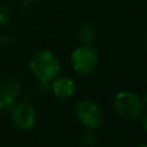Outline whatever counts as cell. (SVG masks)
<instances>
[{
    "mask_svg": "<svg viewBox=\"0 0 147 147\" xmlns=\"http://www.w3.org/2000/svg\"><path fill=\"white\" fill-rule=\"evenodd\" d=\"M78 37L79 39L85 42V44H91L95 40L96 38V31H95V28L92 26L91 24H85L83 26L79 28L78 30Z\"/></svg>",
    "mask_w": 147,
    "mask_h": 147,
    "instance_id": "ba28073f",
    "label": "cell"
},
{
    "mask_svg": "<svg viewBox=\"0 0 147 147\" xmlns=\"http://www.w3.org/2000/svg\"><path fill=\"white\" fill-rule=\"evenodd\" d=\"M144 103L140 98L129 91L119 92L114 99V109L116 114L125 121L136 119L142 111Z\"/></svg>",
    "mask_w": 147,
    "mask_h": 147,
    "instance_id": "7a4b0ae2",
    "label": "cell"
},
{
    "mask_svg": "<svg viewBox=\"0 0 147 147\" xmlns=\"http://www.w3.org/2000/svg\"><path fill=\"white\" fill-rule=\"evenodd\" d=\"M10 17H11L10 10L5 6H0V26L6 25L10 21Z\"/></svg>",
    "mask_w": 147,
    "mask_h": 147,
    "instance_id": "30bf717a",
    "label": "cell"
},
{
    "mask_svg": "<svg viewBox=\"0 0 147 147\" xmlns=\"http://www.w3.org/2000/svg\"><path fill=\"white\" fill-rule=\"evenodd\" d=\"M146 45H147V42H146Z\"/></svg>",
    "mask_w": 147,
    "mask_h": 147,
    "instance_id": "ac0fdd59",
    "label": "cell"
},
{
    "mask_svg": "<svg viewBox=\"0 0 147 147\" xmlns=\"http://www.w3.org/2000/svg\"><path fill=\"white\" fill-rule=\"evenodd\" d=\"M99 61L98 52L94 47L87 45L77 47L71 55V64L79 75H88L92 72Z\"/></svg>",
    "mask_w": 147,
    "mask_h": 147,
    "instance_id": "3957f363",
    "label": "cell"
},
{
    "mask_svg": "<svg viewBox=\"0 0 147 147\" xmlns=\"http://www.w3.org/2000/svg\"><path fill=\"white\" fill-rule=\"evenodd\" d=\"M10 116L14 125L20 130H29L36 123L34 108L28 102L16 103L10 108Z\"/></svg>",
    "mask_w": 147,
    "mask_h": 147,
    "instance_id": "5b68a950",
    "label": "cell"
},
{
    "mask_svg": "<svg viewBox=\"0 0 147 147\" xmlns=\"http://www.w3.org/2000/svg\"><path fill=\"white\" fill-rule=\"evenodd\" d=\"M2 110V105H1V101H0V111Z\"/></svg>",
    "mask_w": 147,
    "mask_h": 147,
    "instance_id": "2e32d148",
    "label": "cell"
},
{
    "mask_svg": "<svg viewBox=\"0 0 147 147\" xmlns=\"http://www.w3.org/2000/svg\"><path fill=\"white\" fill-rule=\"evenodd\" d=\"M20 84L14 79H9L3 84L2 90L0 92V101L2 105V109H10L15 105L20 94Z\"/></svg>",
    "mask_w": 147,
    "mask_h": 147,
    "instance_id": "8992f818",
    "label": "cell"
},
{
    "mask_svg": "<svg viewBox=\"0 0 147 147\" xmlns=\"http://www.w3.org/2000/svg\"><path fill=\"white\" fill-rule=\"evenodd\" d=\"M76 117L87 129H96L102 123V111L92 100H82L76 106Z\"/></svg>",
    "mask_w": 147,
    "mask_h": 147,
    "instance_id": "277c9868",
    "label": "cell"
},
{
    "mask_svg": "<svg viewBox=\"0 0 147 147\" xmlns=\"http://www.w3.org/2000/svg\"><path fill=\"white\" fill-rule=\"evenodd\" d=\"M0 44L3 46H7L9 44V37L8 36H1L0 37Z\"/></svg>",
    "mask_w": 147,
    "mask_h": 147,
    "instance_id": "7c38bea8",
    "label": "cell"
},
{
    "mask_svg": "<svg viewBox=\"0 0 147 147\" xmlns=\"http://www.w3.org/2000/svg\"><path fill=\"white\" fill-rule=\"evenodd\" d=\"M30 69L39 80H53L61 70V63L57 56L49 51H40L30 59Z\"/></svg>",
    "mask_w": 147,
    "mask_h": 147,
    "instance_id": "6da1fadb",
    "label": "cell"
},
{
    "mask_svg": "<svg viewBox=\"0 0 147 147\" xmlns=\"http://www.w3.org/2000/svg\"><path fill=\"white\" fill-rule=\"evenodd\" d=\"M142 126H144V129L147 131V114H145L144 117H142Z\"/></svg>",
    "mask_w": 147,
    "mask_h": 147,
    "instance_id": "4fadbf2b",
    "label": "cell"
},
{
    "mask_svg": "<svg viewBox=\"0 0 147 147\" xmlns=\"http://www.w3.org/2000/svg\"><path fill=\"white\" fill-rule=\"evenodd\" d=\"M51 87H52V83L48 82V80H40L39 82V85H38V88L41 93H47L51 91Z\"/></svg>",
    "mask_w": 147,
    "mask_h": 147,
    "instance_id": "8fae6325",
    "label": "cell"
},
{
    "mask_svg": "<svg viewBox=\"0 0 147 147\" xmlns=\"http://www.w3.org/2000/svg\"><path fill=\"white\" fill-rule=\"evenodd\" d=\"M25 1H33V0H25Z\"/></svg>",
    "mask_w": 147,
    "mask_h": 147,
    "instance_id": "e0dca14e",
    "label": "cell"
},
{
    "mask_svg": "<svg viewBox=\"0 0 147 147\" xmlns=\"http://www.w3.org/2000/svg\"><path fill=\"white\" fill-rule=\"evenodd\" d=\"M138 147H147V145H139Z\"/></svg>",
    "mask_w": 147,
    "mask_h": 147,
    "instance_id": "9a60e30c",
    "label": "cell"
},
{
    "mask_svg": "<svg viewBox=\"0 0 147 147\" xmlns=\"http://www.w3.org/2000/svg\"><path fill=\"white\" fill-rule=\"evenodd\" d=\"M83 141H84V144H85L86 146L93 147V146L96 144V141H98V136H96V133H95L92 129H90L87 132L84 133V136H83Z\"/></svg>",
    "mask_w": 147,
    "mask_h": 147,
    "instance_id": "9c48e42d",
    "label": "cell"
},
{
    "mask_svg": "<svg viewBox=\"0 0 147 147\" xmlns=\"http://www.w3.org/2000/svg\"><path fill=\"white\" fill-rule=\"evenodd\" d=\"M51 90L56 96L62 98V99H67V98H70L75 93L76 85H75V82L71 78L60 77V78H56L52 83Z\"/></svg>",
    "mask_w": 147,
    "mask_h": 147,
    "instance_id": "52a82bcc",
    "label": "cell"
},
{
    "mask_svg": "<svg viewBox=\"0 0 147 147\" xmlns=\"http://www.w3.org/2000/svg\"><path fill=\"white\" fill-rule=\"evenodd\" d=\"M142 103H145L146 106H147V94L144 96V100H142Z\"/></svg>",
    "mask_w": 147,
    "mask_h": 147,
    "instance_id": "5bb4252c",
    "label": "cell"
}]
</instances>
